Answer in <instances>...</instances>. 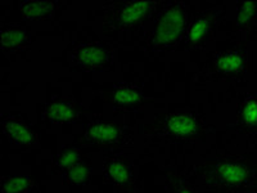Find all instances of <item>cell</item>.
<instances>
[{
	"instance_id": "5b68a950",
	"label": "cell",
	"mask_w": 257,
	"mask_h": 193,
	"mask_svg": "<svg viewBox=\"0 0 257 193\" xmlns=\"http://www.w3.org/2000/svg\"><path fill=\"white\" fill-rule=\"evenodd\" d=\"M85 138L91 144L99 147H122L128 141L130 134L113 121H99L88 126Z\"/></svg>"
},
{
	"instance_id": "9a60e30c",
	"label": "cell",
	"mask_w": 257,
	"mask_h": 193,
	"mask_svg": "<svg viewBox=\"0 0 257 193\" xmlns=\"http://www.w3.org/2000/svg\"><path fill=\"white\" fill-rule=\"evenodd\" d=\"M35 187V180L26 175H4L2 178V193H30Z\"/></svg>"
},
{
	"instance_id": "d6986e66",
	"label": "cell",
	"mask_w": 257,
	"mask_h": 193,
	"mask_svg": "<svg viewBox=\"0 0 257 193\" xmlns=\"http://www.w3.org/2000/svg\"><path fill=\"white\" fill-rule=\"evenodd\" d=\"M66 176H67V180L70 184H85L86 180L89 179V176H90V166H89L88 162H85V161L81 160L75 166H72L68 170L67 173H66Z\"/></svg>"
},
{
	"instance_id": "2e32d148",
	"label": "cell",
	"mask_w": 257,
	"mask_h": 193,
	"mask_svg": "<svg viewBox=\"0 0 257 193\" xmlns=\"http://www.w3.org/2000/svg\"><path fill=\"white\" fill-rule=\"evenodd\" d=\"M257 15L256 2H242L237 11V26L240 29H248Z\"/></svg>"
},
{
	"instance_id": "ac0fdd59",
	"label": "cell",
	"mask_w": 257,
	"mask_h": 193,
	"mask_svg": "<svg viewBox=\"0 0 257 193\" xmlns=\"http://www.w3.org/2000/svg\"><path fill=\"white\" fill-rule=\"evenodd\" d=\"M80 161H81V152L77 148L68 147V148H64L59 157L57 158L56 167L61 173H67L71 167L75 166Z\"/></svg>"
},
{
	"instance_id": "8fae6325",
	"label": "cell",
	"mask_w": 257,
	"mask_h": 193,
	"mask_svg": "<svg viewBox=\"0 0 257 193\" xmlns=\"http://www.w3.org/2000/svg\"><path fill=\"white\" fill-rule=\"evenodd\" d=\"M105 175L112 184L121 192L128 193L133 187V171L130 165L122 158H112L107 162Z\"/></svg>"
},
{
	"instance_id": "7c38bea8",
	"label": "cell",
	"mask_w": 257,
	"mask_h": 193,
	"mask_svg": "<svg viewBox=\"0 0 257 193\" xmlns=\"http://www.w3.org/2000/svg\"><path fill=\"white\" fill-rule=\"evenodd\" d=\"M57 3L52 0H26L20 4V13L25 20L43 21L56 12Z\"/></svg>"
},
{
	"instance_id": "3957f363",
	"label": "cell",
	"mask_w": 257,
	"mask_h": 193,
	"mask_svg": "<svg viewBox=\"0 0 257 193\" xmlns=\"http://www.w3.org/2000/svg\"><path fill=\"white\" fill-rule=\"evenodd\" d=\"M147 134L157 137L188 141L194 139L199 134V123L192 114H167L149 125Z\"/></svg>"
},
{
	"instance_id": "30bf717a",
	"label": "cell",
	"mask_w": 257,
	"mask_h": 193,
	"mask_svg": "<svg viewBox=\"0 0 257 193\" xmlns=\"http://www.w3.org/2000/svg\"><path fill=\"white\" fill-rule=\"evenodd\" d=\"M247 53L242 49H231L221 53L213 61V71L222 76H234L244 68Z\"/></svg>"
},
{
	"instance_id": "ba28073f",
	"label": "cell",
	"mask_w": 257,
	"mask_h": 193,
	"mask_svg": "<svg viewBox=\"0 0 257 193\" xmlns=\"http://www.w3.org/2000/svg\"><path fill=\"white\" fill-rule=\"evenodd\" d=\"M217 17V11L211 9L208 12L202 13L197 16L190 26L188 27V31L185 34V40H187L188 48H194L201 45L206 39L208 38L210 32L212 31L213 22Z\"/></svg>"
},
{
	"instance_id": "4fadbf2b",
	"label": "cell",
	"mask_w": 257,
	"mask_h": 193,
	"mask_svg": "<svg viewBox=\"0 0 257 193\" xmlns=\"http://www.w3.org/2000/svg\"><path fill=\"white\" fill-rule=\"evenodd\" d=\"M104 100L111 105L117 107H139L144 103V96L138 89L128 88V86H120L113 90H109L105 93Z\"/></svg>"
},
{
	"instance_id": "52a82bcc",
	"label": "cell",
	"mask_w": 257,
	"mask_h": 193,
	"mask_svg": "<svg viewBox=\"0 0 257 193\" xmlns=\"http://www.w3.org/2000/svg\"><path fill=\"white\" fill-rule=\"evenodd\" d=\"M2 125H3L4 135L13 146L20 148H30L38 144V137L35 132L31 130L29 125L20 117H7Z\"/></svg>"
},
{
	"instance_id": "9c48e42d",
	"label": "cell",
	"mask_w": 257,
	"mask_h": 193,
	"mask_svg": "<svg viewBox=\"0 0 257 193\" xmlns=\"http://www.w3.org/2000/svg\"><path fill=\"white\" fill-rule=\"evenodd\" d=\"M77 116L76 101L71 96H59L53 100L45 110V117L53 124H68Z\"/></svg>"
},
{
	"instance_id": "7a4b0ae2",
	"label": "cell",
	"mask_w": 257,
	"mask_h": 193,
	"mask_svg": "<svg viewBox=\"0 0 257 193\" xmlns=\"http://www.w3.org/2000/svg\"><path fill=\"white\" fill-rule=\"evenodd\" d=\"M249 175L248 166L239 161L207 162L201 169V176L206 184L219 188L242 187Z\"/></svg>"
},
{
	"instance_id": "5bb4252c",
	"label": "cell",
	"mask_w": 257,
	"mask_h": 193,
	"mask_svg": "<svg viewBox=\"0 0 257 193\" xmlns=\"http://www.w3.org/2000/svg\"><path fill=\"white\" fill-rule=\"evenodd\" d=\"M27 30L20 25H8L2 29V48L3 50H17L27 43Z\"/></svg>"
},
{
	"instance_id": "8992f818",
	"label": "cell",
	"mask_w": 257,
	"mask_h": 193,
	"mask_svg": "<svg viewBox=\"0 0 257 193\" xmlns=\"http://www.w3.org/2000/svg\"><path fill=\"white\" fill-rule=\"evenodd\" d=\"M73 59L84 70L105 68L111 63V52L102 44L88 43L73 50Z\"/></svg>"
},
{
	"instance_id": "ffe728a7",
	"label": "cell",
	"mask_w": 257,
	"mask_h": 193,
	"mask_svg": "<svg viewBox=\"0 0 257 193\" xmlns=\"http://www.w3.org/2000/svg\"><path fill=\"white\" fill-rule=\"evenodd\" d=\"M175 187L174 193H194V190L185 184H173Z\"/></svg>"
},
{
	"instance_id": "6da1fadb",
	"label": "cell",
	"mask_w": 257,
	"mask_h": 193,
	"mask_svg": "<svg viewBox=\"0 0 257 193\" xmlns=\"http://www.w3.org/2000/svg\"><path fill=\"white\" fill-rule=\"evenodd\" d=\"M188 8L183 3H175L164 9L156 20L148 36L151 49L173 48L181 40L185 31Z\"/></svg>"
},
{
	"instance_id": "e0dca14e",
	"label": "cell",
	"mask_w": 257,
	"mask_h": 193,
	"mask_svg": "<svg viewBox=\"0 0 257 193\" xmlns=\"http://www.w3.org/2000/svg\"><path fill=\"white\" fill-rule=\"evenodd\" d=\"M239 121L245 128H257V98L244 101L239 112Z\"/></svg>"
},
{
	"instance_id": "277c9868",
	"label": "cell",
	"mask_w": 257,
	"mask_h": 193,
	"mask_svg": "<svg viewBox=\"0 0 257 193\" xmlns=\"http://www.w3.org/2000/svg\"><path fill=\"white\" fill-rule=\"evenodd\" d=\"M158 2H123L109 9L108 21L117 30H132L149 17Z\"/></svg>"
}]
</instances>
